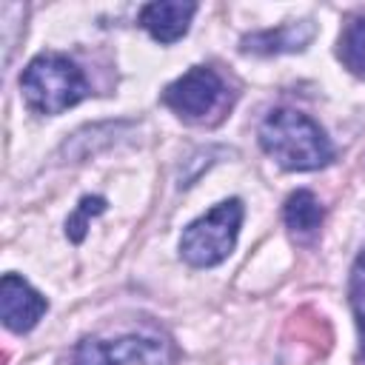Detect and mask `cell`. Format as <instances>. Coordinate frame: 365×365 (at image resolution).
<instances>
[{
	"instance_id": "cell-1",
	"label": "cell",
	"mask_w": 365,
	"mask_h": 365,
	"mask_svg": "<svg viewBox=\"0 0 365 365\" xmlns=\"http://www.w3.org/2000/svg\"><path fill=\"white\" fill-rule=\"evenodd\" d=\"M262 151L288 171H317L334 160L328 134L297 108H274L259 123Z\"/></svg>"
},
{
	"instance_id": "cell-3",
	"label": "cell",
	"mask_w": 365,
	"mask_h": 365,
	"mask_svg": "<svg viewBox=\"0 0 365 365\" xmlns=\"http://www.w3.org/2000/svg\"><path fill=\"white\" fill-rule=\"evenodd\" d=\"M242 225V200L231 197L217 202L208 214L194 220L180 237V254L194 268L220 265L237 245V234Z\"/></svg>"
},
{
	"instance_id": "cell-4",
	"label": "cell",
	"mask_w": 365,
	"mask_h": 365,
	"mask_svg": "<svg viewBox=\"0 0 365 365\" xmlns=\"http://www.w3.org/2000/svg\"><path fill=\"white\" fill-rule=\"evenodd\" d=\"M71 365H168V345L157 336L140 334L117 339L88 336L74 348Z\"/></svg>"
},
{
	"instance_id": "cell-12",
	"label": "cell",
	"mask_w": 365,
	"mask_h": 365,
	"mask_svg": "<svg viewBox=\"0 0 365 365\" xmlns=\"http://www.w3.org/2000/svg\"><path fill=\"white\" fill-rule=\"evenodd\" d=\"M348 297H351V308H354L356 328H359V348H362V356H365V248L359 251V257L351 268Z\"/></svg>"
},
{
	"instance_id": "cell-5",
	"label": "cell",
	"mask_w": 365,
	"mask_h": 365,
	"mask_svg": "<svg viewBox=\"0 0 365 365\" xmlns=\"http://www.w3.org/2000/svg\"><path fill=\"white\" fill-rule=\"evenodd\" d=\"M225 97V83L211 66H194L182 77H177L163 91V103L182 120L202 123L208 114L220 108Z\"/></svg>"
},
{
	"instance_id": "cell-13",
	"label": "cell",
	"mask_w": 365,
	"mask_h": 365,
	"mask_svg": "<svg viewBox=\"0 0 365 365\" xmlns=\"http://www.w3.org/2000/svg\"><path fill=\"white\" fill-rule=\"evenodd\" d=\"M103 211H106V200H103V197H83L80 205H77V211H74V214L68 217V222H66L68 240H71V242H83L88 220L97 217V214H103Z\"/></svg>"
},
{
	"instance_id": "cell-10",
	"label": "cell",
	"mask_w": 365,
	"mask_h": 365,
	"mask_svg": "<svg viewBox=\"0 0 365 365\" xmlns=\"http://www.w3.org/2000/svg\"><path fill=\"white\" fill-rule=\"evenodd\" d=\"M339 57L356 77H365V14L345 26L339 37Z\"/></svg>"
},
{
	"instance_id": "cell-8",
	"label": "cell",
	"mask_w": 365,
	"mask_h": 365,
	"mask_svg": "<svg viewBox=\"0 0 365 365\" xmlns=\"http://www.w3.org/2000/svg\"><path fill=\"white\" fill-rule=\"evenodd\" d=\"M314 23L299 20V23H285L277 29H265L257 34L242 37V51L248 54H285V51H302L311 37H314Z\"/></svg>"
},
{
	"instance_id": "cell-2",
	"label": "cell",
	"mask_w": 365,
	"mask_h": 365,
	"mask_svg": "<svg viewBox=\"0 0 365 365\" xmlns=\"http://www.w3.org/2000/svg\"><path fill=\"white\" fill-rule=\"evenodd\" d=\"M20 88L26 106L37 114H60L77 106L88 94V80L83 68L57 51L37 54L20 74Z\"/></svg>"
},
{
	"instance_id": "cell-11",
	"label": "cell",
	"mask_w": 365,
	"mask_h": 365,
	"mask_svg": "<svg viewBox=\"0 0 365 365\" xmlns=\"http://www.w3.org/2000/svg\"><path fill=\"white\" fill-rule=\"evenodd\" d=\"M288 331L291 334H297V339L299 342H305V345H314L317 351H325L328 348V342H331V328H328V322L322 319V317H317L314 311H299L297 317H291V322H288Z\"/></svg>"
},
{
	"instance_id": "cell-6",
	"label": "cell",
	"mask_w": 365,
	"mask_h": 365,
	"mask_svg": "<svg viewBox=\"0 0 365 365\" xmlns=\"http://www.w3.org/2000/svg\"><path fill=\"white\" fill-rule=\"evenodd\" d=\"M48 302L43 294H37L23 277L17 274H6L0 282V314H3V325L14 334H26L31 331L40 317L46 314Z\"/></svg>"
},
{
	"instance_id": "cell-9",
	"label": "cell",
	"mask_w": 365,
	"mask_h": 365,
	"mask_svg": "<svg viewBox=\"0 0 365 365\" xmlns=\"http://www.w3.org/2000/svg\"><path fill=\"white\" fill-rule=\"evenodd\" d=\"M322 217H325V211H322L319 200H317L308 188H299V191H294V194L285 200L282 220H285V225L291 228V234H299V237L314 234V231L322 225Z\"/></svg>"
},
{
	"instance_id": "cell-7",
	"label": "cell",
	"mask_w": 365,
	"mask_h": 365,
	"mask_svg": "<svg viewBox=\"0 0 365 365\" xmlns=\"http://www.w3.org/2000/svg\"><path fill=\"white\" fill-rule=\"evenodd\" d=\"M197 6L194 3H182V0H157L140 9V26L163 46L177 43L180 37H185L191 17H194Z\"/></svg>"
}]
</instances>
